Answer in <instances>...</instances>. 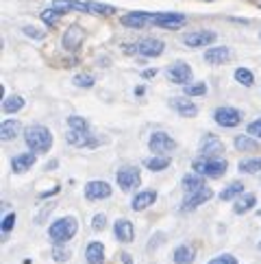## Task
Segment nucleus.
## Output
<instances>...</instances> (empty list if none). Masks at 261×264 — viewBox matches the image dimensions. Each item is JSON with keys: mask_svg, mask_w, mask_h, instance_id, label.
<instances>
[{"mask_svg": "<svg viewBox=\"0 0 261 264\" xmlns=\"http://www.w3.org/2000/svg\"><path fill=\"white\" fill-rule=\"evenodd\" d=\"M24 140H26V147L33 153H37V155L48 153L52 147V133L48 131V127H44V125H31L29 129L24 131Z\"/></svg>", "mask_w": 261, "mask_h": 264, "instance_id": "1", "label": "nucleus"}, {"mask_svg": "<svg viewBox=\"0 0 261 264\" xmlns=\"http://www.w3.org/2000/svg\"><path fill=\"white\" fill-rule=\"evenodd\" d=\"M79 232V221L77 216H63V218H57L50 230H48V236L54 244H65L68 240H72L74 236Z\"/></svg>", "mask_w": 261, "mask_h": 264, "instance_id": "2", "label": "nucleus"}, {"mask_svg": "<svg viewBox=\"0 0 261 264\" xmlns=\"http://www.w3.org/2000/svg\"><path fill=\"white\" fill-rule=\"evenodd\" d=\"M194 172H198L202 177H211V179H218L227 172L229 164L225 160H218V157H202V160H196L192 164Z\"/></svg>", "mask_w": 261, "mask_h": 264, "instance_id": "3", "label": "nucleus"}, {"mask_svg": "<svg viewBox=\"0 0 261 264\" xmlns=\"http://www.w3.org/2000/svg\"><path fill=\"white\" fill-rule=\"evenodd\" d=\"M148 149H151L155 155H170L172 151H176V142L165 131H155L151 135V140H148Z\"/></svg>", "mask_w": 261, "mask_h": 264, "instance_id": "4", "label": "nucleus"}, {"mask_svg": "<svg viewBox=\"0 0 261 264\" xmlns=\"http://www.w3.org/2000/svg\"><path fill=\"white\" fill-rule=\"evenodd\" d=\"M116 181L122 192H130V190H135L139 186V181H142V177H139V168L137 166H122L118 170L116 175Z\"/></svg>", "mask_w": 261, "mask_h": 264, "instance_id": "5", "label": "nucleus"}, {"mask_svg": "<svg viewBox=\"0 0 261 264\" xmlns=\"http://www.w3.org/2000/svg\"><path fill=\"white\" fill-rule=\"evenodd\" d=\"M165 77H167V81H170V83L190 85V81H192V68H190L185 61H176V63H172V66H167Z\"/></svg>", "mask_w": 261, "mask_h": 264, "instance_id": "6", "label": "nucleus"}, {"mask_svg": "<svg viewBox=\"0 0 261 264\" xmlns=\"http://www.w3.org/2000/svg\"><path fill=\"white\" fill-rule=\"evenodd\" d=\"M65 142L79 149H96L98 140L91 135L89 131H77V129H68L65 131Z\"/></svg>", "mask_w": 261, "mask_h": 264, "instance_id": "7", "label": "nucleus"}, {"mask_svg": "<svg viewBox=\"0 0 261 264\" xmlns=\"http://www.w3.org/2000/svg\"><path fill=\"white\" fill-rule=\"evenodd\" d=\"M216 38L218 35L213 31H192L183 35V42L190 48H202V46H209L211 42H216Z\"/></svg>", "mask_w": 261, "mask_h": 264, "instance_id": "8", "label": "nucleus"}, {"mask_svg": "<svg viewBox=\"0 0 261 264\" xmlns=\"http://www.w3.org/2000/svg\"><path fill=\"white\" fill-rule=\"evenodd\" d=\"M213 120L220 127H237L241 122V114L235 107H218L213 112Z\"/></svg>", "mask_w": 261, "mask_h": 264, "instance_id": "9", "label": "nucleus"}, {"mask_svg": "<svg viewBox=\"0 0 261 264\" xmlns=\"http://www.w3.org/2000/svg\"><path fill=\"white\" fill-rule=\"evenodd\" d=\"M85 197L89 199V201H102V199H109L111 197V186L107 184V181L102 179H94L89 181V184L85 186Z\"/></svg>", "mask_w": 261, "mask_h": 264, "instance_id": "10", "label": "nucleus"}, {"mask_svg": "<svg viewBox=\"0 0 261 264\" xmlns=\"http://www.w3.org/2000/svg\"><path fill=\"white\" fill-rule=\"evenodd\" d=\"M83 40H85V31H83L79 24H72L70 29L63 33V40H61V42H63V48H65V50L74 52V50L81 48Z\"/></svg>", "mask_w": 261, "mask_h": 264, "instance_id": "11", "label": "nucleus"}, {"mask_svg": "<svg viewBox=\"0 0 261 264\" xmlns=\"http://www.w3.org/2000/svg\"><path fill=\"white\" fill-rule=\"evenodd\" d=\"M222 151H225V144H222V140L218 135H213V133L202 135V140H200V155L202 157H216Z\"/></svg>", "mask_w": 261, "mask_h": 264, "instance_id": "12", "label": "nucleus"}, {"mask_svg": "<svg viewBox=\"0 0 261 264\" xmlns=\"http://www.w3.org/2000/svg\"><path fill=\"white\" fill-rule=\"evenodd\" d=\"M153 24L155 26H161V29H181L185 24V15L183 13H155L153 15Z\"/></svg>", "mask_w": 261, "mask_h": 264, "instance_id": "13", "label": "nucleus"}, {"mask_svg": "<svg viewBox=\"0 0 261 264\" xmlns=\"http://www.w3.org/2000/svg\"><path fill=\"white\" fill-rule=\"evenodd\" d=\"M211 197H213V190L204 186L202 190H198V192H194V195H188V197H185L183 210H185V212H192V210H196V207H200L202 203H207Z\"/></svg>", "mask_w": 261, "mask_h": 264, "instance_id": "14", "label": "nucleus"}, {"mask_svg": "<svg viewBox=\"0 0 261 264\" xmlns=\"http://www.w3.org/2000/svg\"><path fill=\"white\" fill-rule=\"evenodd\" d=\"M153 15L155 13H148V11H133L122 15V24L128 26V29H144V26L153 22Z\"/></svg>", "mask_w": 261, "mask_h": 264, "instance_id": "15", "label": "nucleus"}, {"mask_svg": "<svg viewBox=\"0 0 261 264\" xmlns=\"http://www.w3.org/2000/svg\"><path fill=\"white\" fill-rule=\"evenodd\" d=\"M163 48H165V44L161 40L148 38V40L137 42V52L142 55V57H159V55L163 52Z\"/></svg>", "mask_w": 261, "mask_h": 264, "instance_id": "16", "label": "nucleus"}, {"mask_svg": "<svg viewBox=\"0 0 261 264\" xmlns=\"http://www.w3.org/2000/svg\"><path fill=\"white\" fill-rule=\"evenodd\" d=\"M170 107L174 109L179 116H183V118H194L196 114H198V107H196L188 96H179V98H172L170 101Z\"/></svg>", "mask_w": 261, "mask_h": 264, "instance_id": "17", "label": "nucleus"}, {"mask_svg": "<svg viewBox=\"0 0 261 264\" xmlns=\"http://www.w3.org/2000/svg\"><path fill=\"white\" fill-rule=\"evenodd\" d=\"M114 234H116V238H118L120 242H124V244L133 242V238H135L133 223L126 221V218H118L116 225H114Z\"/></svg>", "mask_w": 261, "mask_h": 264, "instance_id": "18", "label": "nucleus"}, {"mask_svg": "<svg viewBox=\"0 0 261 264\" xmlns=\"http://www.w3.org/2000/svg\"><path fill=\"white\" fill-rule=\"evenodd\" d=\"M35 162H37V153H33V151L20 153V155H15V157L11 160V170L17 172V175H22V172H26V170L33 168Z\"/></svg>", "mask_w": 261, "mask_h": 264, "instance_id": "19", "label": "nucleus"}, {"mask_svg": "<svg viewBox=\"0 0 261 264\" xmlns=\"http://www.w3.org/2000/svg\"><path fill=\"white\" fill-rule=\"evenodd\" d=\"M52 7L59 9L61 13L65 11H81V13H91L89 3H83V0H52Z\"/></svg>", "mask_w": 261, "mask_h": 264, "instance_id": "20", "label": "nucleus"}, {"mask_svg": "<svg viewBox=\"0 0 261 264\" xmlns=\"http://www.w3.org/2000/svg\"><path fill=\"white\" fill-rule=\"evenodd\" d=\"M155 201H157V192H155V190H142V192H137L133 197L130 207H133L135 212H142V210H146V207H151Z\"/></svg>", "mask_w": 261, "mask_h": 264, "instance_id": "21", "label": "nucleus"}, {"mask_svg": "<svg viewBox=\"0 0 261 264\" xmlns=\"http://www.w3.org/2000/svg\"><path fill=\"white\" fill-rule=\"evenodd\" d=\"M231 59V50L227 46H213L204 52V61L211 63V66H222Z\"/></svg>", "mask_w": 261, "mask_h": 264, "instance_id": "22", "label": "nucleus"}, {"mask_svg": "<svg viewBox=\"0 0 261 264\" xmlns=\"http://www.w3.org/2000/svg\"><path fill=\"white\" fill-rule=\"evenodd\" d=\"M85 260L87 264H105V244L98 240L89 242L85 249Z\"/></svg>", "mask_w": 261, "mask_h": 264, "instance_id": "23", "label": "nucleus"}, {"mask_svg": "<svg viewBox=\"0 0 261 264\" xmlns=\"http://www.w3.org/2000/svg\"><path fill=\"white\" fill-rule=\"evenodd\" d=\"M204 188V181H202V175H198V172H190V175L183 177V190L185 195H194L198 192V190Z\"/></svg>", "mask_w": 261, "mask_h": 264, "instance_id": "24", "label": "nucleus"}, {"mask_svg": "<svg viewBox=\"0 0 261 264\" xmlns=\"http://www.w3.org/2000/svg\"><path fill=\"white\" fill-rule=\"evenodd\" d=\"M255 205H257V197H255L253 192L239 195V199L235 201V205H233V212H235V214H246L248 210H253Z\"/></svg>", "mask_w": 261, "mask_h": 264, "instance_id": "25", "label": "nucleus"}, {"mask_svg": "<svg viewBox=\"0 0 261 264\" xmlns=\"http://www.w3.org/2000/svg\"><path fill=\"white\" fill-rule=\"evenodd\" d=\"M174 264H194L196 260V251L192 247H188V244H181V247L174 249Z\"/></svg>", "mask_w": 261, "mask_h": 264, "instance_id": "26", "label": "nucleus"}, {"mask_svg": "<svg viewBox=\"0 0 261 264\" xmlns=\"http://www.w3.org/2000/svg\"><path fill=\"white\" fill-rule=\"evenodd\" d=\"M17 133H20V122L17 120H5L3 127H0V138H3L5 142L13 140Z\"/></svg>", "mask_w": 261, "mask_h": 264, "instance_id": "27", "label": "nucleus"}, {"mask_svg": "<svg viewBox=\"0 0 261 264\" xmlns=\"http://www.w3.org/2000/svg\"><path fill=\"white\" fill-rule=\"evenodd\" d=\"M170 157L167 155H155V157H151V160H146L144 162V166L148 168V170H153V172H157V170H165L167 166H170Z\"/></svg>", "mask_w": 261, "mask_h": 264, "instance_id": "28", "label": "nucleus"}, {"mask_svg": "<svg viewBox=\"0 0 261 264\" xmlns=\"http://www.w3.org/2000/svg\"><path fill=\"white\" fill-rule=\"evenodd\" d=\"M24 107V98L20 94H13V96H7L5 103H3V109L7 114H17L20 109Z\"/></svg>", "mask_w": 261, "mask_h": 264, "instance_id": "29", "label": "nucleus"}, {"mask_svg": "<svg viewBox=\"0 0 261 264\" xmlns=\"http://www.w3.org/2000/svg\"><path fill=\"white\" fill-rule=\"evenodd\" d=\"M235 149L237 151H255V149H259V142H257V138H253V135H237Z\"/></svg>", "mask_w": 261, "mask_h": 264, "instance_id": "30", "label": "nucleus"}, {"mask_svg": "<svg viewBox=\"0 0 261 264\" xmlns=\"http://www.w3.org/2000/svg\"><path fill=\"white\" fill-rule=\"evenodd\" d=\"M241 192H244V184H241V181H233V184H229V186L220 192V199H222V201H229V199L239 197Z\"/></svg>", "mask_w": 261, "mask_h": 264, "instance_id": "31", "label": "nucleus"}, {"mask_svg": "<svg viewBox=\"0 0 261 264\" xmlns=\"http://www.w3.org/2000/svg\"><path fill=\"white\" fill-rule=\"evenodd\" d=\"M239 172H246V175H253V172H261V157H253V160H244L239 162Z\"/></svg>", "mask_w": 261, "mask_h": 264, "instance_id": "32", "label": "nucleus"}, {"mask_svg": "<svg viewBox=\"0 0 261 264\" xmlns=\"http://www.w3.org/2000/svg\"><path fill=\"white\" fill-rule=\"evenodd\" d=\"M235 81L239 85H246V87H253L255 85V75L246 68H237L235 70Z\"/></svg>", "mask_w": 261, "mask_h": 264, "instance_id": "33", "label": "nucleus"}, {"mask_svg": "<svg viewBox=\"0 0 261 264\" xmlns=\"http://www.w3.org/2000/svg\"><path fill=\"white\" fill-rule=\"evenodd\" d=\"M63 13L59 11V9H54V7H50V9H44V11H42V20L46 22V24H57L59 22V17H61Z\"/></svg>", "mask_w": 261, "mask_h": 264, "instance_id": "34", "label": "nucleus"}, {"mask_svg": "<svg viewBox=\"0 0 261 264\" xmlns=\"http://www.w3.org/2000/svg\"><path fill=\"white\" fill-rule=\"evenodd\" d=\"M89 3V9H91V13H98V15H111V13H116V7H111V5H102V3H91V0H87Z\"/></svg>", "mask_w": 261, "mask_h": 264, "instance_id": "35", "label": "nucleus"}, {"mask_svg": "<svg viewBox=\"0 0 261 264\" xmlns=\"http://www.w3.org/2000/svg\"><path fill=\"white\" fill-rule=\"evenodd\" d=\"M185 94L188 96H204L207 94V85H204L202 81H198V83H190V85H185Z\"/></svg>", "mask_w": 261, "mask_h": 264, "instance_id": "36", "label": "nucleus"}, {"mask_svg": "<svg viewBox=\"0 0 261 264\" xmlns=\"http://www.w3.org/2000/svg\"><path fill=\"white\" fill-rule=\"evenodd\" d=\"M68 127L70 129H77V131H89V125L85 118H81V116H70L68 118Z\"/></svg>", "mask_w": 261, "mask_h": 264, "instance_id": "37", "label": "nucleus"}, {"mask_svg": "<svg viewBox=\"0 0 261 264\" xmlns=\"http://www.w3.org/2000/svg\"><path fill=\"white\" fill-rule=\"evenodd\" d=\"M70 258H72V251L61 247V244H54V249H52V260L54 262H68Z\"/></svg>", "mask_w": 261, "mask_h": 264, "instance_id": "38", "label": "nucleus"}, {"mask_svg": "<svg viewBox=\"0 0 261 264\" xmlns=\"http://www.w3.org/2000/svg\"><path fill=\"white\" fill-rule=\"evenodd\" d=\"M72 83L77 85V87H91L94 85V77H89V75H77L72 79Z\"/></svg>", "mask_w": 261, "mask_h": 264, "instance_id": "39", "label": "nucleus"}, {"mask_svg": "<svg viewBox=\"0 0 261 264\" xmlns=\"http://www.w3.org/2000/svg\"><path fill=\"white\" fill-rule=\"evenodd\" d=\"M107 227V214H96L91 218V230L94 232H102Z\"/></svg>", "mask_w": 261, "mask_h": 264, "instance_id": "40", "label": "nucleus"}, {"mask_svg": "<svg viewBox=\"0 0 261 264\" xmlns=\"http://www.w3.org/2000/svg\"><path fill=\"white\" fill-rule=\"evenodd\" d=\"M246 133L253 135V138H257V140H261V118H257V120H253L246 127Z\"/></svg>", "mask_w": 261, "mask_h": 264, "instance_id": "41", "label": "nucleus"}, {"mask_svg": "<svg viewBox=\"0 0 261 264\" xmlns=\"http://www.w3.org/2000/svg\"><path fill=\"white\" fill-rule=\"evenodd\" d=\"M207 264H239V262L235 260V256H231V253H222V256L209 260Z\"/></svg>", "mask_w": 261, "mask_h": 264, "instance_id": "42", "label": "nucleus"}, {"mask_svg": "<svg viewBox=\"0 0 261 264\" xmlns=\"http://www.w3.org/2000/svg\"><path fill=\"white\" fill-rule=\"evenodd\" d=\"M22 33L29 35V38H33V40H44L46 38V33L42 29H35V26H22Z\"/></svg>", "mask_w": 261, "mask_h": 264, "instance_id": "43", "label": "nucleus"}, {"mask_svg": "<svg viewBox=\"0 0 261 264\" xmlns=\"http://www.w3.org/2000/svg\"><path fill=\"white\" fill-rule=\"evenodd\" d=\"M13 223H15V214H7L5 221H3V232H5V234L11 232V230H13Z\"/></svg>", "mask_w": 261, "mask_h": 264, "instance_id": "44", "label": "nucleus"}, {"mask_svg": "<svg viewBox=\"0 0 261 264\" xmlns=\"http://www.w3.org/2000/svg\"><path fill=\"white\" fill-rule=\"evenodd\" d=\"M54 205H57V201H54V203H50V205H46V207H44V210L40 212V216H37V218H35V223H44V221H46V218H48V214H50V210H52V207H54Z\"/></svg>", "mask_w": 261, "mask_h": 264, "instance_id": "45", "label": "nucleus"}, {"mask_svg": "<svg viewBox=\"0 0 261 264\" xmlns=\"http://www.w3.org/2000/svg\"><path fill=\"white\" fill-rule=\"evenodd\" d=\"M155 75H157V70H144V75H142V77H144V79H153Z\"/></svg>", "mask_w": 261, "mask_h": 264, "instance_id": "46", "label": "nucleus"}, {"mask_svg": "<svg viewBox=\"0 0 261 264\" xmlns=\"http://www.w3.org/2000/svg\"><path fill=\"white\" fill-rule=\"evenodd\" d=\"M122 264H133V260H130L128 253H122Z\"/></svg>", "mask_w": 261, "mask_h": 264, "instance_id": "47", "label": "nucleus"}, {"mask_svg": "<svg viewBox=\"0 0 261 264\" xmlns=\"http://www.w3.org/2000/svg\"><path fill=\"white\" fill-rule=\"evenodd\" d=\"M144 92H146V90H144V87H135V94H137V96H142Z\"/></svg>", "mask_w": 261, "mask_h": 264, "instance_id": "48", "label": "nucleus"}, {"mask_svg": "<svg viewBox=\"0 0 261 264\" xmlns=\"http://www.w3.org/2000/svg\"><path fill=\"white\" fill-rule=\"evenodd\" d=\"M46 168H48V170H50V168H57V160H54V162H48V166H46Z\"/></svg>", "mask_w": 261, "mask_h": 264, "instance_id": "49", "label": "nucleus"}, {"mask_svg": "<svg viewBox=\"0 0 261 264\" xmlns=\"http://www.w3.org/2000/svg\"><path fill=\"white\" fill-rule=\"evenodd\" d=\"M259 38H261V33H259Z\"/></svg>", "mask_w": 261, "mask_h": 264, "instance_id": "50", "label": "nucleus"}, {"mask_svg": "<svg viewBox=\"0 0 261 264\" xmlns=\"http://www.w3.org/2000/svg\"><path fill=\"white\" fill-rule=\"evenodd\" d=\"M259 247H261V242H259Z\"/></svg>", "mask_w": 261, "mask_h": 264, "instance_id": "51", "label": "nucleus"}, {"mask_svg": "<svg viewBox=\"0 0 261 264\" xmlns=\"http://www.w3.org/2000/svg\"><path fill=\"white\" fill-rule=\"evenodd\" d=\"M259 216H261V212H259Z\"/></svg>", "mask_w": 261, "mask_h": 264, "instance_id": "52", "label": "nucleus"}]
</instances>
